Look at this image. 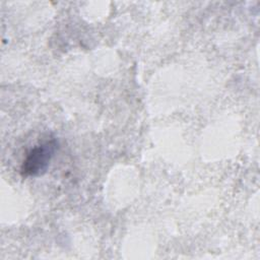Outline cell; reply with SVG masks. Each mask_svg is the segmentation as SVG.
Masks as SVG:
<instances>
[{
    "label": "cell",
    "mask_w": 260,
    "mask_h": 260,
    "mask_svg": "<svg viewBox=\"0 0 260 260\" xmlns=\"http://www.w3.org/2000/svg\"><path fill=\"white\" fill-rule=\"evenodd\" d=\"M56 147V140L50 139L31 148L22 162L21 174L23 176H40L44 174L54 156Z\"/></svg>",
    "instance_id": "6da1fadb"
}]
</instances>
